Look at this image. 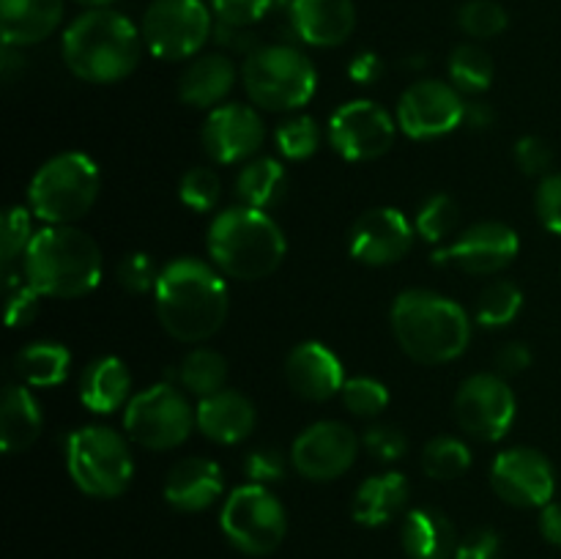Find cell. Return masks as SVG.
Returning a JSON list of instances; mask_svg holds the SVG:
<instances>
[{"instance_id": "6da1fadb", "label": "cell", "mask_w": 561, "mask_h": 559, "mask_svg": "<svg viewBox=\"0 0 561 559\" xmlns=\"http://www.w3.org/2000/svg\"><path fill=\"white\" fill-rule=\"evenodd\" d=\"M157 318L179 343H206L228 321L230 294L222 272L197 258H175L153 288Z\"/></svg>"}, {"instance_id": "7a4b0ae2", "label": "cell", "mask_w": 561, "mask_h": 559, "mask_svg": "<svg viewBox=\"0 0 561 559\" xmlns=\"http://www.w3.org/2000/svg\"><path fill=\"white\" fill-rule=\"evenodd\" d=\"M142 47L140 27L113 9H88L66 27L60 42L71 75L93 85L126 80L140 64Z\"/></svg>"}, {"instance_id": "3957f363", "label": "cell", "mask_w": 561, "mask_h": 559, "mask_svg": "<svg viewBox=\"0 0 561 559\" xmlns=\"http://www.w3.org/2000/svg\"><path fill=\"white\" fill-rule=\"evenodd\" d=\"M102 250L75 225H47L22 255L27 283L49 299H80L102 283Z\"/></svg>"}, {"instance_id": "277c9868", "label": "cell", "mask_w": 561, "mask_h": 559, "mask_svg": "<svg viewBox=\"0 0 561 559\" xmlns=\"http://www.w3.org/2000/svg\"><path fill=\"white\" fill-rule=\"evenodd\" d=\"M392 332L420 365H447L471 343L469 312L436 290L411 288L394 299Z\"/></svg>"}, {"instance_id": "5b68a950", "label": "cell", "mask_w": 561, "mask_h": 559, "mask_svg": "<svg viewBox=\"0 0 561 559\" xmlns=\"http://www.w3.org/2000/svg\"><path fill=\"white\" fill-rule=\"evenodd\" d=\"M211 263L228 277L255 283L279 269L288 252L283 228L261 208L236 206L217 214L206 236Z\"/></svg>"}, {"instance_id": "8992f818", "label": "cell", "mask_w": 561, "mask_h": 559, "mask_svg": "<svg viewBox=\"0 0 561 559\" xmlns=\"http://www.w3.org/2000/svg\"><path fill=\"white\" fill-rule=\"evenodd\" d=\"M102 186L96 162L82 151L47 159L27 186V208L47 225H75L93 208Z\"/></svg>"}, {"instance_id": "52a82bcc", "label": "cell", "mask_w": 561, "mask_h": 559, "mask_svg": "<svg viewBox=\"0 0 561 559\" xmlns=\"http://www.w3.org/2000/svg\"><path fill=\"white\" fill-rule=\"evenodd\" d=\"M241 80L255 107L290 113L316 96L318 71L301 49L290 44H266L247 55Z\"/></svg>"}, {"instance_id": "ba28073f", "label": "cell", "mask_w": 561, "mask_h": 559, "mask_svg": "<svg viewBox=\"0 0 561 559\" xmlns=\"http://www.w3.org/2000/svg\"><path fill=\"white\" fill-rule=\"evenodd\" d=\"M66 469L85 497L115 499L131 486L135 458L113 427L85 425L66 438Z\"/></svg>"}, {"instance_id": "9c48e42d", "label": "cell", "mask_w": 561, "mask_h": 559, "mask_svg": "<svg viewBox=\"0 0 561 559\" xmlns=\"http://www.w3.org/2000/svg\"><path fill=\"white\" fill-rule=\"evenodd\" d=\"M225 537L233 548L250 557H266L283 546L288 535V513L268 486H241L225 499L219 515Z\"/></svg>"}, {"instance_id": "30bf717a", "label": "cell", "mask_w": 561, "mask_h": 559, "mask_svg": "<svg viewBox=\"0 0 561 559\" xmlns=\"http://www.w3.org/2000/svg\"><path fill=\"white\" fill-rule=\"evenodd\" d=\"M197 411L173 384H153L124 406V431L146 449H175L190 438Z\"/></svg>"}, {"instance_id": "8fae6325", "label": "cell", "mask_w": 561, "mask_h": 559, "mask_svg": "<svg viewBox=\"0 0 561 559\" xmlns=\"http://www.w3.org/2000/svg\"><path fill=\"white\" fill-rule=\"evenodd\" d=\"M211 31V11L203 0H153L140 25L142 44L159 60L195 58Z\"/></svg>"}, {"instance_id": "7c38bea8", "label": "cell", "mask_w": 561, "mask_h": 559, "mask_svg": "<svg viewBox=\"0 0 561 559\" xmlns=\"http://www.w3.org/2000/svg\"><path fill=\"white\" fill-rule=\"evenodd\" d=\"M518 400L513 389L496 373H474L455 395V420L469 436L480 442H499L513 427Z\"/></svg>"}, {"instance_id": "4fadbf2b", "label": "cell", "mask_w": 561, "mask_h": 559, "mask_svg": "<svg viewBox=\"0 0 561 559\" xmlns=\"http://www.w3.org/2000/svg\"><path fill=\"white\" fill-rule=\"evenodd\" d=\"M398 124L373 99H354L334 110L329 121V142L348 162H373L394 146Z\"/></svg>"}, {"instance_id": "5bb4252c", "label": "cell", "mask_w": 561, "mask_h": 559, "mask_svg": "<svg viewBox=\"0 0 561 559\" xmlns=\"http://www.w3.org/2000/svg\"><path fill=\"white\" fill-rule=\"evenodd\" d=\"M518 252L520 239L515 228L491 219V223L471 225L458 239L433 252V263L477 274V277H491V274L504 272L518 258Z\"/></svg>"}, {"instance_id": "9a60e30c", "label": "cell", "mask_w": 561, "mask_h": 559, "mask_svg": "<svg viewBox=\"0 0 561 559\" xmlns=\"http://www.w3.org/2000/svg\"><path fill=\"white\" fill-rule=\"evenodd\" d=\"M466 118V102L453 82L420 80L398 102V126L411 140H436L458 129Z\"/></svg>"}, {"instance_id": "2e32d148", "label": "cell", "mask_w": 561, "mask_h": 559, "mask_svg": "<svg viewBox=\"0 0 561 559\" xmlns=\"http://www.w3.org/2000/svg\"><path fill=\"white\" fill-rule=\"evenodd\" d=\"M359 438L345 422L321 420L305 427L290 447V464L305 480L332 482L354 466Z\"/></svg>"}, {"instance_id": "e0dca14e", "label": "cell", "mask_w": 561, "mask_h": 559, "mask_svg": "<svg viewBox=\"0 0 561 559\" xmlns=\"http://www.w3.org/2000/svg\"><path fill=\"white\" fill-rule=\"evenodd\" d=\"M491 488L513 507H546L557 491V475L540 449L510 447L493 460Z\"/></svg>"}, {"instance_id": "ac0fdd59", "label": "cell", "mask_w": 561, "mask_h": 559, "mask_svg": "<svg viewBox=\"0 0 561 559\" xmlns=\"http://www.w3.org/2000/svg\"><path fill=\"white\" fill-rule=\"evenodd\" d=\"M414 223L400 208L376 206L359 214L348 230V252L365 266H392L414 247Z\"/></svg>"}, {"instance_id": "d6986e66", "label": "cell", "mask_w": 561, "mask_h": 559, "mask_svg": "<svg viewBox=\"0 0 561 559\" xmlns=\"http://www.w3.org/2000/svg\"><path fill=\"white\" fill-rule=\"evenodd\" d=\"M263 140H266V126L261 113L239 102L214 107L201 129L203 148L219 164H236L255 157Z\"/></svg>"}, {"instance_id": "ffe728a7", "label": "cell", "mask_w": 561, "mask_h": 559, "mask_svg": "<svg viewBox=\"0 0 561 559\" xmlns=\"http://www.w3.org/2000/svg\"><path fill=\"white\" fill-rule=\"evenodd\" d=\"M285 381L301 400L327 403L345 387L343 362L323 343L307 340L296 345L285 360Z\"/></svg>"}, {"instance_id": "44dd1931", "label": "cell", "mask_w": 561, "mask_h": 559, "mask_svg": "<svg viewBox=\"0 0 561 559\" xmlns=\"http://www.w3.org/2000/svg\"><path fill=\"white\" fill-rule=\"evenodd\" d=\"M164 502L181 513H203L222 497V469L217 460L186 455L164 477Z\"/></svg>"}, {"instance_id": "7402d4cb", "label": "cell", "mask_w": 561, "mask_h": 559, "mask_svg": "<svg viewBox=\"0 0 561 559\" xmlns=\"http://www.w3.org/2000/svg\"><path fill=\"white\" fill-rule=\"evenodd\" d=\"M290 25L310 47H340L356 27L354 0H290Z\"/></svg>"}, {"instance_id": "603a6c76", "label": "cell", "mask_w": 561, "mask_h": 559, "mask_svg": "<svg viewBox=\"0 0 561 559\" xmlns=\"http://www.w3.org/2000/svg\"><path fill=\"white\" fill-rule=\"evenodd\" d=\"M255 403L236 389H219L197 403V427L203 436L217 444L244 442L255 431Z\"/></svg>"}, {"instance_id": "cb8c5ba5", "label": "cell", "mask_w": 561, "mask_h": 559, "mask_svg": "<svg viewBox=\"0 0 561 559\" xmlns=\"http://www.w3.org/2000/svg\"><path fill=\"white\" fill-rule=\"evenodd\" d=\"M64 22V0H0L5 47H31L53 36Z\"/></svg>"}, {"instance_id": "d4e9b609", "label": "cell", "mask_w": 561, "mask_h": 559, "mask_svg": "<svg viewBox=\"0 0 561 559\" xmlns=\"http://www.w3.org/2000/svg\"><path fill=\"white\" fill-rule=\"evenodd\" d=\"M236 85V66L225 53H208L192 60L179 77V99L186 107L214 110Z\"/></svg>"}, {"instance_id": "484cf974", "label": "cell", "mask_w": 561, "mask_h": 559, "mask_svg": "<svg viewBox=\"0 0 561 559\" xmlns=\"http://www.w3.org/2000/svg\"><path fill=\"white\" fill-rule=\"evenodd\" d=\"M400 543L409 559H453L458 535L442 510L416 507L409 510L400 526Z\"/></svg>"}, {"instance_id": "4316f807", "label": "cell", "mask_w": 561, "mask_h": 559, "mask_svg": "<svg viewBox=\"0 0 561 559\" xmlns=\"http://www.w3.org/2000/svg\"><path fill=\"white\" fill-rule=\"evenodd\" d=\"M131 373L118 356H99L82 370L80 400L93 414H113L129 403Z\"/></svg>"}, {"instance_id": "83f0119b", "label": "cell", "mask_w": 561, "mask_h": 559, "mask_svg": "<svg viewBox=\"0 0 561 559\" xmlns=\"http://www.w3.org/2000/svg\"><path fill=\"white\" fill-rule=\"evenodd\" d=\"M409 504V480L400 471H383V475L367 477L354 497V521L362 526H387L394 515L403 513Z\"/></svg>"}, {"instance_id": "f1b7e54d", "label": "cell", "mask_w": 561, "mask_h": 559, "mask_svg": "<svg viewBox=\"0 0 561 559\" xmlns=\"http://www.w3.org/2000/svg\"><path fill=\"white\" fill-rule=\"evenodd\" d=\"M44 425L42 406L25 384H9L0 409V449L5 455L22 453L38 438Z\"/></svg>"}, {"instance_id": "f546056e", "label": "cell", "mask_w": 561, "mask_h": 559, "mask_svg": "<svg viewBox=\"0 0 561 559\" xmlns=\"http://www.w3.org/2000/svg\"><path fill=\"white\" fill-rule=\"evenodd\" d=\"M236 192L244 206L266 212V208L277 206L288 192V173L279 159L257 157L241 168L239 179H236Z\"/></svg>"}, {"instance_id": "4dcf8cb0", "label": "cell", "mask_w": 561, "mask_h": 559, "mask_svg": "<svg viewBox=\"0 0 561 559\" xmlns=\"http://www.w3.org/2000/svg\"><path fill=\"white\" fill-rule=\"evenodd\" d=\"M14 367L22 381L31 387H58L69 376L71 354L66 345L55 343V340H36L16 354Z\"/></svg>"}, {"instance_id": "1f68e13d", "label": "cell", "mask_w": 561, "mask_h": 559, "mask_svg": "<svg viewBox=\"0 0 561 559\" xmlns=\"http://www.w3.org/2000/svg\"><path fill=\"white\" fill-rule=\"evenodd\" d=\"M449 82L458 88L460 93H485L491 88L493 75H496V66L488 49H482L480 44H458L449 55Z\"/></svg>"}, {"instance_id": "d6a6232c", "label": "cell", "mask_w": 561, "mask_h": 559, "mask_svg": "<svg viewBox=\"0 0 561 559\" xmlns=\"http://www.w3.org/2000/svg\"><path fill=\"white\" fill-rule=\"evenodd\" d=\"M179 381L186 392L197 395V398H208V395L225 389V381H228V362H225V356L219 351L195 349L181 362Z\"/></svg>"}, {"instance_id": "836d02e7", "label": "cell", "mask_w": 561, "mask_h": 559, "mask_svg": "<svg viewBox=\"0 0 561 559\" xmlns=\"http://www.w3.org/2000/svg\"><path fill=\"white\" fill-rule=\"evenodd\" d=\"M524 307V290L513 280H493L477 296L474 318L485 329H502L520 316Z\"/></svg>"}, {"instance_id": "e575fe53", "label": "cell", "mask_w": 561, "mask_h": 559, "mask_svg": "<svg viewBox=\"0 0 561 559\" xmlns=\"http://www.w3.org/2000/svg\"><path fill=\"white\" fill-rule=\"evenodd\" d=\"M422 469L431 480H458L471 469V449L455 436H436L422 449Z\"/></svg>"}, {"instance_id": "d590c367", "label": "cell", "mask_w": 561, "mask_h": 559, "mask_svg": "<svg viewBox=\"0 0 561 559\" xmlns=\"http://www.w3.org/2000/svg\"><path fill=\"white\" fill-rule=\"evenodd\" d=\"M460 223V206L453 195L447 192H436L427 201H422L420 212H416L414 228L416 233L425 241L436 244V241H444L449 233H455Z\"/></svg>"}, {"instance_id": "8d00e7d4", "label": "cell", "mask_w": 561, "mask_h": 559, "mask_svg": "<svg viewBox=\"0 0 561 559\" xmlns=\"http://www.w3.org/2000/svg\"><path fill=\"white\" fill-rule=\"evenodd\" d=\"M277 148L290 162H305L321 148V126L310 115H294L277 126Z\"/></svg>"}, {"instance_id": "74e56055", "label": "cell", "mask_w": 561, "mask_h": 559, "mask_svg": "<svg viewBox=\"0 0 561 559\" xmlns=\"http://www.w3.org/2000/svg\"><path fill=\"white\" fill-rule=\"evenodd\" d=\"M3 290H5V327L20 329L27 327L33 318L42 312V294L25 280V274H16L11 269L3 272Z\"/></svg>"}, {"instance_id": "f35d334b", "label": "cell", "mask_w": 561, "mask_h": 559, "mask_svg": "<svg viewBox=\"0 0 561 559\" xmlns=\"http://www.w3.org/2000/svg\"><path fill=\"white\" fill-rule=\"evenodd\" d=\"M507 11L496 0H469L460 5L458 25L471 38H493L507 31Z\"/></svg>"}, {"instance_id": "ab89813d", "label": "cell", "mask_w": 561, "mask_h": 559, "mask_svg": "<svg viewBox=\"0 0 561 559\" xmlns=\"http://www.w3.org/2000/svg\"><path fill=\"white\" fill-rule=\"evenodd\" d=\"M179 197L186 208L197 214L211 212L222 197V179L211 168H190L181 175Z\"/></svg>"}, {"instance_id": "60d3db41", "label": "cell", "mask_w": 561, "mask_h": 559, "mask_svg": "<svg viewBox=\"0 0 561 559\" xmlns=\"http://www.w3.org/2000/svg\"><path fill=\"white\" fill-rule=\"evenodd\" d=\"M343 403L356 417H378L389 406V389L378 378L356 376L343 387Z\"/></svg>"}, {"instance_id": "b9f144b4", "label": "cell", "mask_w": 561, "mask_h": 559, "mask_svg": "<svg viewBox=\"0 0 561 559\" xmlns=\"http://www.w3.org/2000/svg\"><path fill=\"white\" fill-rule=\"evenodd\" d=\"M31 208L11 206L3 214V236H0V258H3V272L11 269V263L20 255H25L33 241L31 228Z\"/></svg>"}, {"instance_id": "7bdbcfd3", "label": "cell", "mask_w": 561, "mask_h": 559, "mask_svg": "<svg viewBox=\"0 0 561 559\" xmlns=\"http://www.w3.org/2000/svg\"><path fill=\"white\" fill-rule=\"evenodd\" d=\"M162 269H157L153 258L148 252H129L115 266V277H118L121 288L129 294H148L157 288V280Z\"/></svg>"}, {"instance_id": "ee69618b", "label": "cell", "mask_w": 561, "mask_h": 559, "mask_svg": "<svg viewBox=\"0 0 561 559\" xmlns=\"http://www.w3.org/2000/svg\"><path fill=\"white\" fill-rule=\"evenodd\" d=\"M274 5H277V0H211V9L219 16V22L233 27H252Z\"/></svg>"}, {"instance_id": "f6af8a7d", "label": "cell", "mask_w": 561, "mask_h": 559, "mask_svg": "<svg viewBox=\"0 0 561 559\" xmlns=\"http://www.w3.org/2000/svg\"><path fill=\"white\" fill-rule=\"evenodd\" d=\"M365 447L381 464H394V460H403L405 453H409V438L394 425H373L365 431Z\"/></svg>"}, {"instance_id": "bcb514c9", "label": "cell", "mask_w": 561, "mask_h": 559, "mask_svg": "<svg viewBox=\"0 0 561 559\" xmlns=\"http://www.w3.org/2000/svg\"><path fill=\"white\" fill-rule=\"evenodd\" d=\"M535 212L542 228L561 236V173L542 175L535 195Z\"/></svg>"}, {"instance_id": "7dc6e473", "label": "cell", "mask_w": 561, "mask_h": 559, "mask_svg": "<svg viewBox=\"0 0 561 559\" xmlns=\"http://www.w3.org/2000/svg\"><path fill=\"white\" fill-rule=\"evenodd\" d=\"M515 164L524 175H548L553 164V151L542 137L526 135L515 142Z\"/></svg>"}, {"instance_id": "c3c4849f", "label": "cell", "mask_w": 561, "mask_h": 559, "mask_svg": "<svg viewBox=\"0 0 561 559\" xmlns=\"http://www.w3.org/2000/svg\"><path fill=\"white\" fill-rule=\"evenodd\" d=\"M244 471L250 482L257 486H272V482L285 477V458L277 447H261L252 449L244 460Z\"/></svg>"}, {"instance_id": "681fc988", "label": "cell", "mask_w": 561, "mask_h": 559, "mask_svg": "<svg viewBox=\"0 0 561 559\" xmlns=\"http://www.w3.org/2000/svg\"><path fill=\"white\" fill-rule=\"evenodd\" d=\"M453 559H502V537L488 526L471 529L458 540Z\"/></svg>"}, {"instance_id": "f907efd6", "label": "cell", "mask_w": 561, "mask_h": 559, "mask_svg": "<svg viewBox=\"0 0 561 559\" xmlns=\"http://www.w3.org/2000/svg\"><path fill=\"white\" fill-rule=\"evenodd\" d=\"M529 365H531V351L526 343L513 340V343L502 345V349L496 351V367L502 376H518V373H524Z\"/></svg>"}, {"instance_id": "816d5d0a", "label": "cell", "mask_w": 561, "mask_h": 559, "mask_svg": "<svg viewBox=\"0 0 561 559\" xmlns=\"http://www.w3.org/2000/svg\"><path fill=\"white\" fill-rule=\"evenodd\" d=\"M383 75V60L376 53L365 49V53H356L348 64V77L356 85H373V82L381 80Z\"/></svg>"}, {"instance_id": "f5cc1de1", "label": "cell", "mask_w": 561, "mask_h": 559, "mask_svg": "<svg viewBox=\"0 0 561 559\" xmlns=\"http://www.w3.org/2000/svg\"><path fill=\"white\" fill-rule=\"evenodd\" d=\"M540 535L551 546L561 548V502H548L540 507Z\"/></svg>"}, {"instance_id": "db71d44e", "label": "cell", "mask_w": 561, "mask_h": 559, "mask_svg": "<svg viewBox=\"0 0 561 559\" xmlns=\"http://www.w3.org/2000/svg\"><path fill=\"white\" fill-rule=\"evenodd\" d=\"M493 121H496V113H493L491 104L485 102H469L466 104V118L463 124L469 126V129H491Z\"/></svg>"}, {"instance_id": "11a10c76", "label": "cell", "mask_w": 561, "mask_h": 559, "mask_svg": "<svg viewBox=\"0 0 561 559\" xmlns=\"http://www.w3.org/2000/svg\"><path fill=\"white\" fill-rule=\"evenodd\" d=\"M25 69V58H22L20 47H5L3 44V60H0V71H3L5 82H14L16 75Z\"/></svg>"}, {"instance_id": "9f6ffc18", "label": "cell", "mask_w": 561, "mask_h": 559, "mask_svg": "<svg viewBox=\"0 0 561 559\" xmlns=\"http://www.w3.org/2000/svg\"><path fill=\"white\" fill-rule=\"evenodd\" d=\"M77 5H85V9H107L113 0H75Z\"/></svg>"}]
</instances>
